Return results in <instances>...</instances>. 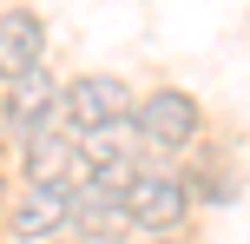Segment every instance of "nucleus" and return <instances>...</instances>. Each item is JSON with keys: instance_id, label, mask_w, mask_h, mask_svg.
Wrapping results in <instances>:
<instances>
[{"instance_id": "nucleus-1", "label": "nucleus", "mask_w": 250, "mask_h": 244, "mask_svg": "<svg viewBox=\"0 0 250 244\" xmlns=\"http://www.w3.org/2000/svg\"><path fill=\"white\" fill-rule=\"evenodd\" d=\"M132 119V86L119 73H79L73 86H60V132L79 145L112 139V132Z\"/></svg>"}, {"instance_id": "nucleus-2", "label": "nucleus", "mask_w": 250, "mask_h": 244, "mask_svg": "<svg viewBox=\"0 0 250 244\" xmlns=\"http://www.w3.org/2000/svg\"><path fill=\"white\" fill-rule=\"evenodd\" d=\"M119 205H125V231L171 238V231H185V218H191V178L178 165H138L132 185L119 192Z\"/></svg>"}, {"instance_id": "nucleus-3", "label": "nucleus", "mask_w": 250, "mask_h": 244, "mask_svg": "<svg viewBox=\"0 0 250 244\" xmlns=\"http://www.w3.org/2000/svg\"><path fill=\"white\" fill-rule=\"evenodd\" d=\"M125 126H132V139L145 145V152L171 158V152H185V145L204 132V112H198L191 92L158 86V92H145V99H132V119H125Z\"/></svg>"}, {"instance_id": "nucleus-4", "label": "nucleus", "mask_w": 250, "mask_h": 244, "mask_svg": "<svg viewBox=\"0 0 250 244\" xmlns=\"http://www.w3.org/2000/svg\"><path fill=\"white\" fill-rule=\"evenodd\" d=\"M0 126H7V139H40V132L60 126V79L46 73V66H33V73L7 79V99H0Z\"/></svg>"}, {"instance_id": "nucleus-5", "label": "nucleus", "mask_w": 250, "mask_h": 244, "mask_svg": "<svg viewBox=\"0 0 250 244\" xmlns=\"http://www.w3.org/2000/svg\"><path fill=\"white\" fill-rule=\"evenodd\" d=\"M20 152H26V185H40V192H79L86 185V145L66 139L60 126L26 139Z\"/></svg>"}, {"instance_id": "nucleus-6", "label": "nucleus", "mask_w": 250, "mask_h": 244, "mask_svg": "<svg viewBox=\"0 0 250 244\" xmlns=\"http://www.w3.org/2000/svg\"><path fill=\"white\" fill-rule=\"evenodd\" d=\"M46 66V20L33 7H7L0 13V79H20Z\"/></svg>"}, {"instance_id": "nucleus-7", "label": "nucleus", "mask_w": 250, "mask_h": 244, "mask_svg": "<svg viewBox=\"0 0 250 244\" xmlns=\"http://www.w3.org/2000/svg\"><path fill=\"white\" fill-rule=\"evenodd\" d=\"M60 231H73V192H40V185H26L20 205H13V238L40 244V238H60Z\"/></svg>"}, {"instance_id": "nucleus-8", "label": "nucleus", "mask_w": 250, "mask_h": 244, "mask_svg": "<svg viewBox=\"0 0 250 244\" xmlns=\"http://www.w3.org/2000/svg\"><path fill=\"white\" fill-rule=\"evenodd\" d=\"M0 152H7V126H0Z\"/></svg>"}, {"instance_id": "nucleus-9", "label": "nucleus", "mask_w": 250, "mask_h": 244, "mask_svg": "<svg viewBox=\"0 0 250 244\" xmlns=\"http://www.w3.org/2000/svg\"><path fill=\"white\" fill-rule=\"evenodd\" d=\"M158 244H171V238H158ZM178 244H185V238H178Z\"/></svg>"}]
</instances>
